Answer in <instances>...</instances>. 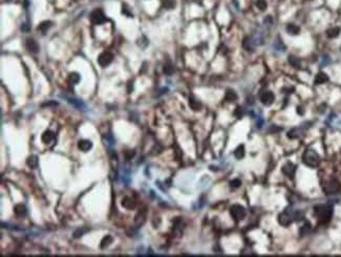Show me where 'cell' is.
I'll use <instances>...</instances> for the list:
<instances>
[{
	"label": "cell",
	"instance_id": "obj_32",
	"mask_svg": "<svg viewBox=\"0 0 341 257\" xmlns=\"http://www.w3.org/2000/svg\"><path fill=\"white\" fill-rule=\"evenodd\" d=\"M134 155H136V151L133 150H126L124 152V159L125 161H130L131 159H133L134 157Z\"/></svg>",
	"mask_w": 341,
	"mask_h": 257
},
{
	"label": "cell",
	"instance_id": "obj_22",
	"mask_svg": "<svg viewBox=\"0 0 341 257\" xmlns=\"http://www.w3.org/2000/svg\"><path fill=\"white\" fill-rule=\"evenodd\" d=\"M243 47L246 49V50H248V52H251L252 49H253V42H252V40L249 37H246L245 39H243Z\"/></svg>",
	"mask_w": 341,
	"mask_h": 257
},
{
	"label": "cell",
	"instance_id": "obj_7",
	"mask_svg": "<svg viewBox=\"0 0 341 257\" xmlns=\"http://www.w3.org/2000/svg\"><path fill=\"white\" fill-rule=\"evenodd\" d=\"M113 56L111 55L110 52H102L101 55L99 56L98 62H99V64H100L102 67H106V66H108V65H109L111 62H113Z\"/></svg>",
	"mask_w": 341,
	"mask_h": 257
},
{
	"label": "cell",
	"instance_id": "obj_23",
	"mask_svg": "<svg viewBox=\"0 0 341 257\" xmlns=\"http://www.w3.org/2000/svg\"><path fill=\"white\" fill-rule=\"evenodd\" d=\"M237 99V95L234 90L232 89H228L227 93H226V100L229 102H233Z\"/></svg>",
	"mask_w": 341,
	"mask_h": 257
},
{
	"label": "cell",
	"instance_id": "obj_34",
	"mask_svg": "<svg viewBox=\"0 0 341 257\" xmlns=\"http://www.w3.org/2000/svg\"><path fill=\"white\" fill-rule=\"evenodd\" d=\"M164 72L166 74V75H168V76L172 75V74L174 72V67L172 66L171 64H169V63L166 64V65L164 66Z\"/></svg>",
	"mask_w": 341,
	"mask_h": 257
},
{
	"label": "cell",
	"instance_id": "obj_33",
	"mask_svg": "<svg viewBox=\"0 0 341 257\" xmlns=\"http://www.w3.org/2000/svg\"><path fill=\"white\" fill-rule=\"evenodd\" d=\"M70 82L72 84H77L79 83V81H80V76L77 74V72H74V74H72V75L70 76Z\"/></svg>",
	"mask_w": 341,
	"mask_h": 257
},
{
	"label": "cell",
	"instance_id": "obj_19",
	"mask_svg": "<svg viewBox=\"0 0 341 257\" xmlns=\"http://www.w3.org/2000/svg\"><path fill=\"white\" fill-rule=\"evenodd\" d=\"M327 80H329V77L324 72H319L315 78V84H317V85L318 84H322L324 82H327Z\"/></svg>",
	"mask_w": 341,
	"mask_h": 257
},
{
	"label": "cell",
	"instance_id": "obj_31",
	"mask_svg": "<svg viewBox=\"0 0 341 257\" xmlns=\"http://www.w3.org/2000/svg\"><path fill=\"white\" fill-rule=\"evenodd\" d=\"M299 136H300V133H299L298 129H296V128L290 130L289 132H288V138L289 139H297Z\"/></svg>",
	"mask_w": 341,
	"mask_h": 257
},
{
	"label": "cell",
	"instance_id": "obj_24",
	"mask_svg": "<svg viewBox=\"0 0 341 257\" xmlns=\"http://www.w3.org/2000/svg\"><path fill=\"white\" fill-rule=\"evenodd\" d=\"M145 217H146V212L145 211H141L138 215L136 216V224L138 226H142L145 222Z\"/></svg>",
	"mask_w": 341,
	"mask_h": 257
},
{
	"label": "cell",
	"instance_id": "obj_4",
	"mask_svg": "<svg viewBox=\"0 0 341 257\" xmlns=\"http://www.w3.org/2000/svg\"><path fill=\"white\" fill-rule=\"evenodd\" d=\"M295 220V212H293L292 210H290L289 208L286 209V210L283 211L282 213L279 214V216H278V222H279V224L282 226H289L291 225L293 222Z\"/></svg>",
	"mask_w": 341,
	"mask_h": 257
},
{
	"label": "cell",
	"instance_id": "obj_30",
	"mask_svg": "<svg viewBox=\"0 0 341 257\" xmlns=\"http://www.w3.org/2000/svg\"><path fill=\"white\" fill-rule=\"evenodd\" d=\"M289 62L290 64L292 65L293 67H299L300 66V60L294 56H290L289 57Z\"/></svg>",
	"mask_w": 341,
	"mask_h": 257
},
{
	"label": "cell",
	"instance_id": "obj_10",
	"mask_svg": "<svg viewBox=\"0 0 341 257\" xmlns=\"http://www.w3.org/2000/svg\"><path fill=\"white\" fill-rule=\"evenodd\" d=\"M26 48H27V50H29L31 52H34V54H36V52H38V50H39V46H38V43L36 42L34 39H32V38H29V39H26Z\"/></svg>",
	"mask_w": 341,
	"mask_h": 257
},
{
	"label": "cell",
	"instance_id": "obj_5",
	"mask_svg": "<svg viewBox=\"0 0 341 257\" xmlns=\"http://www.w3.org/2000/svg\"><path fill=\"white\" fill-rule=\"evenodd\" d=\"M230 213L231 216L234 218L235 220H241L243 217L246 216V210L243 206L240 205H233L230 209Z\"/></svg>",
	"mask_w": 341,
	"mask_h": 257
},
{
	"label": "cell",
	"instance_id": "obj_15",
	"mask_svg": "<svg viewBox=\"0 0 341 257\" xmlns=\"http://www.w3.org/2000/svg\"><path fill=\"white\" fill-rule=\"evenodd\" d=\"M26 164L29 168L36 169L38 167V157L36 155H31L29 159L26 160Z\"/></svg>",
	"mask_w": 341,
	"mask_h": 257
},
{
	"label": "cell",
	"instance_id": "obj_20",
	"mask_svg": "<svg viewBox=\"0 0 341 257\" xmlns=\"http://www.w3.org/2000/svg\"><path fill=\"white\" fill-rule=\"evenodd\" d=\"M234 156L236 157L237 160L243 159V156H245V147H243V145H239V146H238L236 149H235Z\"/></svg>",
	"mask_w": 341,
	"mask_h": 257
},
{
	"label": "cell",
	"instance_id": "obj_17",
	"mask_svg": "<svg viewBox=\"0 0 341 257\" xmlns=\"http://www.w3.org/2000/svg\"><path fill=\"white\" fill-rule=\"evenodd\" d=\"M189 105H190L191 108H192L193 110H195V111H198V110H201V108H202V103H201L200 101H197L196 99H194V98H190V100H189Z\"/></svg>",
	"mask_w": 341,
	"mask_h": 257
},
{
	"label": "cell",
	"instance_id": "obj_2",
	"mask_svg": "<svg viewBox=\"0 0 341 257\" xmlns=\"http://www.w3.org/2000/svg\"><path fill=\"white\" fill-rule=\"evenodd\" d=\"M302 161H303V163L308 166V167L315 168V167H317L318 165H319V163H320V157H319L318 153L316 152L314 149H310V148H308V149L303 152Z\"/></svg>",
	"mask_w": 341,
	"mask_h": 257
},
{
	"label": "cell",
	"instance_id": "obj_26",
	"mask_svg": "<svg viewBox=\"0 0 341 257\" xmlns=\"http://www.w3.org/2000/svg\"><path fill=\"white\" fill-rule=\"evenodd\" d=\"M310 231H311V224L310 222H306L300 228L299 233H300L301 236H306V235H308L310 233Z\"/></svg>",
	"mask_w": 341,
	"mask_h": 257
},
{
	"label": "cell",
	"instance_id": "obj_14",
	"mask_svg": "<svg viewBox=\"0 0 341 257\" xmlns=\"http://www.w3.org/2000/svg\"><path fill=\"white\" fill-rule=\"evenodd\" d=\"M54 139H55V136H54V133H53L52 131H49V130L45 131V132L42 134V142H43L44 144H49L50 142H53V140Z\"/></svg>",
	"mask_w": 341,
	"mask_h": 257
},
{
	"label": "cell",
	"instance_id": "obj_9",
	"mask_svg": "<svg viewBox=\"0 0 341 257\" xmlns=\"http://www.w3.org/2000/svg\"><path fill=\"white\" fill-rule=\"evenodd\" d=\"M274 100H275L274 93H271V91H265V93H263L260 95V102L263 105H266V106L271 105L274 102Z\"/></svg>",
	"mask_w": 341,
	"mask_h": 257
},
{
	"label": "cell",
	"instance_id": "obj_21",
	"mask_svg": "<svg viewBox=\"0 0 341 257\" xmlns=\"http://www.w3.org/2000/svg\"><path fill=\"white\" fill-rule=\"evenodd\" d=\"M89 231V229L88 228H85V227H81V228L77 229V230H75V232H74V237L75 238H80L81 236H83L84 234L87 233V232Z\"/></svg>",
	"mask_w": 341,
	"mask_h": 257
},
{
	"label": "cell",
	"instance_id": "obj_13",
	"mask_svg": "<svg viewBox=\"0 0 341 257\" xmlns=\"http://www.w3.org/2000/svg\"><path fill=\"white\" fill-rule=\"evenodd\" d=\"M122 206H123L124 208L131 210V209L134 208L136 204H134V202H133L132 198H130V197L126 196V197H124V198H123V200H122Z\"/></svg>",
	"mask_w": 341,
	"mask_h": 257
},
{
	"label": "cell",
	"instance_id": "obj_36",
	"mask_svg": "<svg viewBox=\"0 0 341 257\" xmlns=\"http://www.w3.org/2000/svg\"><path fill=\"white\" fill-rule=\"evenodd\" d=\"M240 185H241V182H240V179H233V181H231V183H230L231 188H238Z\"/></svg>",
	"mask_w": 341,
	"mask_h": 257
},
{
	"label": "cell",
	"instance_id": "obj_11",
	"mask_svg": "<svg viewBox=\"0 0 341 257\" xmlns=\"http://www.w3.org/2000/svg\"><path fill=\"white\" fill-rule=\"evenodd\" d=\"M93 147V143L88 140H81V141L78 142V148L83 152H87L89 151Z\"/></svg>",
	"mask_w": 341,
	"mask_h": 257
},
{
	"label": "cell",
	"instance_id": "obj_6",
	"mask_svg": "<svg viewBox=\"0 0 341 257\" xmlns=\"http://www.w3.org/2000/svg\"><path fill=\"white\" fill-rule=\"evenodd\" d=\"M90 20H91V22L95 24H102L105 22L106 18H105L104 14H103L102 11H100V10H95V11H93V12L90 14Z\"/></svg>",
	"mask_w": 341,
	"mask_h": 257
},
{
	"label": "cell",
	"instance_id": "obj_8",
	"mask_svg": "<svg viewBox=\"0 0 341 257\" xmlns=\"http://www.w3.org/2000/svg\"><path fill=\"white\" fill-rule=\"evenodd\" d=\"M295 171H296V166L292 163H286L282 166V173L286 176H288L289 179H293L295 175Z\"/></svg>",
	"mask_w": 341,
	"mask_h": 257
},
{
	"label": "cell",
	"instance_id": "obj_3",
	"mask_svg": "<svg viewBox=\"0 0 341 257\" xmlns=\"http://www.w3.org/2000/svg\"><path fill=\"white\" fill-rule=\"evenodd\" d=\"M341 189V185L340 183L335 179H332L327 181L323 186V191L324 193L327 194V195H333V194L338 193Z\"/></svg>",
	"mask_w": 341,
	"mask_h": 257
},
{
	"label": "cell",
	"instance_id": "obj_16",
	"mask_svg": "<svg viewBox=\"0 0 341 257\" xmlns=\"http://www.w3.org/2000/svg\"><path fill=\"white\" fill-rule=\"evenodd\" d=\"M286 32L289 33L290 35H298L299 32H300V29L299 26L295 25V24H288L286 27Z\"/></svg>",
	"mask_w": 341,
	"mask_h": 257
},
{
	"label": "cell",
	"instance_id": "obj_35",
	"mask_svg": "<svg viewBox=\"0 0 341 257\" xmlns=\"http://www.w3.org/2000/svg\"><path fill=\"white\" fill-rule=\"evenodd\" d=\"M256 5H257V7L259 10H261V11H265V10L267 9V1L266 0H257V2H256Z\"/></svg>",
	"mask_w": 341,
	"mask_h": 257
},
{
	"label": "cell",
	"instance_id": "obj_25",
	"mask_svg": "<svg viewBox=\"0 0 341 257\" xmlns=\"http://www.w3.org/2000/svg\"><path fill=\"white\" fill-rule=\"evenodd\" d=\"M68 102H70L72 105H74L75 107L79 108L80 110L83 109V108H85V105H84V103L82 101H80V100H76V99H68Z\"/></svg>",
	"mask_w": 341,
	"mask_h": 257
},
{
	"label": "cell",
	"instance_id": "obj_29",
	"mask_svg": "<svg viewBox=\"0 0 341 257\" xmlns=\"http://www.w3.org/2000/svg\"><path fill=\"white\" fill-rule=\"evenodd\" d=\"M163 6L166 10H172L175 6V0H163Z\"/></svg>",
	"mask_w": 341,
	"mask_h": 257
},
{
	"label": "cell",
	"instance_id": "obj_27",
	"mask_svg": "<svg viewBox=\"0 0 341 257\" xmlns=\"http://www.w3.org/2000/svg\"><path fill=\"white\" fill-rule=\"evenodd\" d=\"M113 238L110 236V235H106V236H105L104 238L102 239V241H101V249L107 248V247H108L110 243H113Z\"/></svg>",
	"mask_w": 341,
	"mask_h": 257
},
{
	"label": "cell",
	"instance_id": "obj_12",
	"mask_svg": "<svg viewBox=\"0 0 341 257\" xmlns=\"http://www.w3.org/2000/svg\"><path fill=\"white\" fill-rule=\"evenodd\" d=\"M14 212H15V214H16L18 217H23V216H25L26 213H27L26 208L24 207L23 205H17V206H16V207H15V209H14Z\"/></svg>",
	"mask_w": 341,
	"mask_h": 257
},
{
	"label": "cell",
	"instance_id": "obj_18",
	"mask_svg": "<svg viewBox=\"0 0 341 257\" xmlns=\"http://www.w3.org/2000/svg\"><path fill=\"white\" fill-rule=\"evenodd\" d=\"M52 24H53L52 21H43V22H41V23L39 24V26H38V31H40L41 33L45 34V33L47 32V29L52 26Z\"/></svg>",
	"mask_w": 341,
	"mask_h": 257
},
{
	"label": "cell",
	"instance_id": "obj_1",
	"mask_svg": "<svg viewBox=\"0 0 341 257\" xmlns=\"http://www.w3.org/2000/svg\"><path fill=\"white\" fill-rule=\"evenodd\" d=\"M315 214L319 222L322 224H327L331 220V217L333 215V207L329 205H319L315 207Z\"/></svg>",
	"mask_w": 341,
	"mask_h": 257
},
{
	"label": "cell",
	"instance_id": "obj_37",
	"mask_svg": "<svg viewBox=\"0 0 341 257\" xmlns=\"http://www.w3.org/2000/svg\"><path fill=\"white\" fill-rule=\"evenodd\" d=\"M243 108H241V107H237L236 110H235L234 115L237 117V118L239 119V118H241V116H243Z\"/></svg>",
	"mask_w": 341,
	"mask_h": 257
},
{
	"label": "cell",
	"instance_id": "obj_28",
	"mask_svg": "<svg viewBox=\"0 0 341 257\" xmlns=\"http://www.w3.org/2000/svg\"><path fill=\"white\" fill-rule=\"evenodd\" d=\"M339 33H340V29H338V27H332V29H329V31H327V37L329 38H336L337 36L339 35Z\"/></svg>",
	"mask_w": 341,
	"mask_h": 257
}]
</instances>
